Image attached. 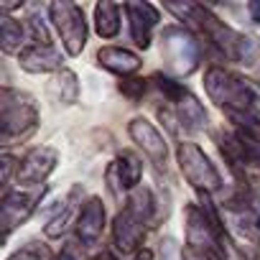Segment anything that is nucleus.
<instances>
[{
    "label": "nucleus",
    "mask_w": 260,
    "mask_h": 260,
    "mask_svg": "<svg viewBox=\"0 0 260 260\" xmlns=\"http://www.w3.org/2000/svg\"><path fill=\"white\" fill-rule=\"evenodd\" d=\"M204 89L209 100L224 110L240 127L260 130V84L235 74L224 67H209L204 74Z\"/></svg>",
    "instance_id": "1"
},
{
    "label": "nucleus",
    "mask_w": 260,
    "mask_h": 260,
    "mask_svg": "<svg viewBox=\"0 0 260 260\" xmlns=\"http://www.w3.org/2000/svg\"><path fill=\"white\" fill-rule=\"evenodd\" d=\"M166 11L176 13L181 21H194L199 26V31L230 59V61H237V64H252L257 51H260V44L257 39H250L240 31H235L232 26H227L222 18H217L209 8L204 6H197V3H181V6H164Z\"/></svg>",
    "instance_id": "2"
},
{
    "label": "nucleus",
    "mask_w": 260,
    "mask_h": 260,
    "mask_svg": "<svg viewBox=\"0 0 260 260\" xmlns=\"http://www.w3.org/2000/svg\"><path fill=\"white\" fill-rule=\"evenodd\" d=\"M153 194L148 186H138L133 194H127L122 209L115 214L112 222V240L120 252H141L143 237L153 219Z\"/></svg>",
    "instance_id": "3"
},
{
    "label": "nucleus",
    "mask_w": 260,
    "mask_h": 260,
    "mask_svg": "<svg viewBox=\"0 0 260 260\" xmlns=\"http://www.w3.org/2000/svg\"><path fill=\"white\" fill-rule=\"evenodd\" d=\"M36 127H39L36 100L28 92L6 84L0 89V143L8 148L18 141H26L36 133Z\"/></svg>",
    "instance_id": "4"
},
{
    "label": "nucleus",
    "mask_w": 260,
    "mask_h": 260,
    "mask_svg": "<svg viewBox=\"0 0 260 260\" xmlns=\"http://www.w3.org/2000/svg\"><path fill=\"white\" fill-rule=\"evenodd\" d=\"M219 151L230 164V171L237 179H245L247 171H260V130L257 127H237L235 133H222Z\"/></svg>",
    "instance_id": "5"
},
{
    "label": "nucleus",
    "mask_w": 260,
    "mask_h": 260,
    "mask_svg": "<svg viewBox=\"0 0 260 260\" xmlns=\"http://www.w3.org/2000/svg\"><path fill=\"white\" fill-rule=\"evenodd\" d=\"M161 56L171 74L189 77L191 72L199 69L202 49H199V41L194 39V34H189L181 26H169L161 34Z\"/></svg>",
    "instance_id": "6"
},
{
    "label": "nucleus",
    "mask_w": 260,
    "mask_h": 260,
    "mask_svg": "<svg viewBox=\"0 0 260 260\" xmlns=\"http://www.w3.org/2000/svg\"><path fill=\"white\" fill-rule=\"evenodd\" d=\"M176 164H179L184 179L199 194H214V191H219L222 176H219L217 166L212 164V158L197 143H191V141L176 143Z\"/></svg>",
    "instance_id": "7"
},
{
    "label": "nucleus",
    "mask_w": 260,
    "mask_h": 260,
    "mask_svg": "<svg viewBox=\"0 0 260 260\" xmlns=\"http://www.w3.org/2000/svg\"><path fill=\"white\" fill-rule=\"evenodd\" d=\"M49 18L61 36V44L69 56H79L87 46V21L82 6L72 3V0H54L49 3Z\"/></svg>",
    "instance_id": "8"
},
{
    "label": "nucleus",
    "mask_w": 260,
    "mask_h": 260,
    "mask_svg": "<svg viewBox=\"0 0 260 260\" xmlns=\"http://www.w3.org/2000/svg\"><path fill=\"white\" fill-rule=\"evenodd\" d=\"M153 82L166 94V100L174 105L176 120H179V125L186 130V133H197V130H204L207 127V120H209L207 117V110H204V105L186 87H181L179 82H174V79H169L164 74H156Z\"/></svg>",
    "instance_id": "9"
},
{
    "label": "nucleus",
    "mask_w": 260,
    "mask_h": 260,
    "mask_svg": "<svg viewBox=\"0 0 260 260\" xmlns=\"http://www.w3.org/2000/svg\"><path fill=\"white\" fill-rule=\"evenodd\" d=\"M59 164V151L51 146H36L18 161V184L41 186Z\"/></svg>",
    "instance_id": "10"
},
{
    "label": "nucleus",
    "mask_w": 260,
    "mask_h": 260,
    "mask_svg": "<svg viewBox=\"0 0 260 260\" xmlns=\"http://www.w3.org/2000/svg\"><path fill=\"white\" fill-rule=\"evenodd\" d=\"M107 184L112 189L115 197H122V194H133L138 186H141V179H143V164L138 161V156L122 151L110 166H107Z\"/></svg>",
    "instance_id": "11"
},
{
    "label": "nucleus",
    "mask_w": 260,
    "mask_h": 260,
    "mask_svg": "<svg viewBox=\"0 0 260 260\" xmlns=\"http://www.w3.org/2000/svg\"><path fill=\"white\" fill-rule=\"evenodd\" d=\"M127 136L133 138V143L138 148H143V153L156 164V166H164L166 158H169V143L166 138L161 136V130L146 120V117H133L127 125Z\"/></svg>",
    "instance_id": "12"
},
{
    "label": "nucleus",
    "mask_w": 260,
    "mask_h": 260,
    "mask_svg": "<svg viewBox=\"0 0 260 260\" xmlns=\"http://www.w3.org/2000/svg\"><path fill=\"white\" fill-rule=\"evenodd\" d=\"M41 197H44V191H21V189L18 191H8L3 197V202H0V214H3L6 237L34 214V209L41 202Z\"/></svg>",
    "instance_id": "13"
},
{
    "label": "nucleus",
    "mask_w": 260,
    "mask_h": 260,
    "mask_svg": "<svg viewBox=\"0 0 260 260\" xmlns=\"http://www.w3.org/2000/svg\"><path fill=\"white\" fill-rule=\"evenodd\" d=\"M122 11L127 13V21H130V36H133L136 46L148 49V46H151L153 28H156L158 21H161L158 8L151 6V3H122Z\"/></svg>",
    "instance_id": "14"
},
{
    "label": "nucleus",
    "mask_w": 260,
    "mask_h": 260,
    "mask_svg": "<svg viewBox=\"0 0 260 260\" xmlns=\"http://www.w3.org/2000/svg\"><path fill=\"white\" fill-rule=\"evenodd\" d=\"M227 214L240 235L260 247V199L242 197L240 202H227Z\"/></svg>",
    "instance_id": "15"
},
{
    "label": "nucleus",
    "mask_w": 260,
    "mask_h": 260,
    "mask_svg": "<svg viewBox=\"0 0 260 260\" xmlns=\"http://www.w3.org/2000/svg\"><path fill=\"white\" fill-rule=\"evenodd\" d=\"M61 61H64L61 51L54 49L51 44L49 46L46 44H34V46H28V49H23L18 54V64L28 74H49V72H56L59 74L64 69Z\"/></svg>",
    "instance_id": "16"
},
{
    "label": "nucleus",
    "mask_w": 260,
    "mask_h": 260,
    "mask_svg": "<svg viewBox=\"0 0 260 260\" xmlns=\"http://www.w3.org/2000/svg\"><path fill=\"white\" fill-rule=\"evenodd\" d=\"M105 230V204L100 197H89L77 217V240L82 245H97Z\"/></svg>",
    "instance_id": "17"
},
{
    "label": "nucleus",
    "mask_w": 260,
    "mask_h": 260,
    "mask_svg": "<svg viewBox=\"0 0 260 260\" xmlns=\"http://www.w3.org/2000/svg\"><path fill=\"white\" fill-rule=\"evenodd\" d=\"M97 64L102 69L122 77V79H127L130 74H136L143 67V61H141L138 54H133L130 49H122V46H102L97 51Z\"/></svg>",
    "instance_id": "18"
},
{
    "label": "nucleus",
    "mask_w": 260,
    "mask_h": 260,
    "mask_svg": "<svg viewBox=\"0 0 260 260\" xmlns=\"http://www.w3.org/2000/svg\"><path fill=\"white\" fill-rule=\"evenodd\" d=\"M120 11L112 0H100L94 6V31L100 39H115L120 34Z\"/></svg>",
    "instance_id": "19"
},
{
    "label": "nucleus",
    "mask_w": 260,
    "mask_h": 260,
    "mask_svg": "<svg viewBox=\"0 0 260 260\" xmlns=\"http://www.w3.org/2000/svg\"><path fill=\"white\" fill-rule=\"evenodd\" d=\"M49 94L61 102V105H74L79 100V79L72 69H61L59 74H54L51 84H49Z\"/></svg>",
    "instance_id": "20"
},
{
    "label": "nucleus",
    "mask_w": 260,
    "mask_h": 260,
    "mask_svg": "<svg viewBox=\"0 0 260 260\" xmlns=\"http://www.w3.org/2000/svg\"><path fill=\"white\" fill-rule=\"evenodd\" d=\"M23 39H26L23 26L13 16L0 13V49H3V54H21Z\"/></svg>",
    "instance_id": "21"
},
{
    "label": "nucleus",
    "mask_w": 260,
    "mask_h": 260,
    "mask_svg": "<svg viewBox=\"0 0 260 260\" xmlns=\"http://www.w3.org/2000/svg\"><path fill=\"white\" fill-rule=\"evenodd\" d=\"M79 197H82V189L79 186H74L72 191H69V197L61 202V209L51 217V222L46 224V237H61V232L67 230V224H69V217L74 214V209H77V202H79Z\"/></svg>",
    "instance_id": "22"
},
{
    "label": "nucleus",
    "mask_w": 260,
    "mask_h": 260,
    "mask_svg": "<svg viewBox=\"0 0 260 260\" xmlns=\"http://www.w3.org/2000/svg\"><path fill=\"white\" fill-rule=\"evenodd\" d=\"M8 260H56L51 247L46 242H39V240H31L26 245H21L16 252L8 255Z\"/></svg>",
    "instance_id": "23"
},
{
    "label": "nucleus",
    "mask_w": 260,
    "mask_h": 260,
    "mask_svg": "<svg viewBox=\"0 0 260 260\" xmlns=\"http://www.w3.org/2000/svg\"><path fill=\"white\" fill-rule=\"evenodd\" d=\"M146 79H122L120 82V92L127 97V100H133V102H138L143 94H146Z\"/></svg>",
    "instance_id": "24"
},
{
    "label": "nucleus",
    "mask_w": 260,
    "mask_h": 260,
    "mask_svg": "<svg viewBox=\"0 0 260 260\" xmlns=\"http://www.w3.org/2000/svg\"><path fill=\"white\" fill-rule=\"evenodd\" d=\"M28 28H31L34 41H39V44H46V46H49V28H46V23H44V18H41L39 13L28 16Z\"/></svg>",
    "instance_id": "25"
},
{
    "label": "nucleus",
    "mask_w": 260,
    "mask_h": 260,
    "mask_svg": "<svg viewBox=\"0 0 260 260\" xmlns=\"http://www.w3.org/2000/svg\"><path fill=\"white\" fill-rule=\"evenodd\" d=\"M56 260H84V250H82L79 240H67L61 245V252L56 255Z\"/></svg>",
    "instance_id": "26"
},
{
    "label": "nucleus",
    "mask_w": 260,
    "mask_h": 260,
    "mask_svg": "<svg viewBox=\"0 0 260 260\" xmlns=\"http://www.w3.org/2000/svg\"><path fill=\"white\" fill-rule=\"evenodd\" d=\"M161 260H184V252L179 250L176 240L166 237V240L161 242Z\"/></svg>",
    "instance_id": "27"
},
{
    "label": "nucleus",
    "mask_w": 260,
    "mask_h": 260,
    "mask_svg": "<svg viewBox=\"0 0 260 260\" xmlns=\"http://www.w3.org/2000/svg\"><path fill=\"white\" fill-rule=\"evenodd\" d=\"M0 166H3V184L8 186L11 184V174H13V166H18V161L11 156V153H3V158H0Z\"/></svg>",
    "instance_id": "28"
},
{
    "label": "nucleus",
    "mask_w": 260,
    "mask_h": 260,
    "mask_svg": "<svg viewBox=\"0 0 260 260\" xmlns=\"http://www.w3.org/2000/svg\"><path fill=\"white\" fill-rule=\"evenodd\" d=\"M136 260H153V252H151V250H146V247H143V250H141V252H136Z\"/></svg>",
    "instance_id": "29"
},
{
    "label": "nucleus",
    "mask_w": 260,
    "mask_h": 260,
    "mask_svg": "<svg viewBox=\"0 0 260 260\" xmlns=\"http://www.w3.org/2000/svg\"><path fill=\"white\" fill-rule=\"evenodd\" d=\"M97 260H115V255H112V252H102Z\"/></svg>",
    "instance_id": "30"
}]
</instances>
